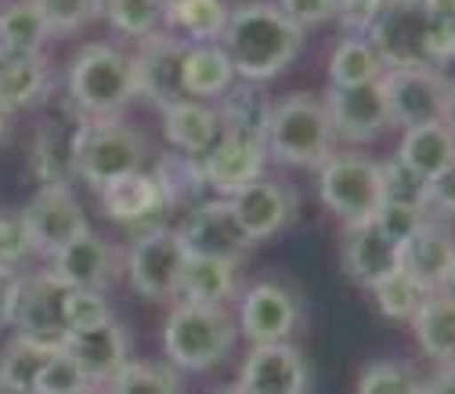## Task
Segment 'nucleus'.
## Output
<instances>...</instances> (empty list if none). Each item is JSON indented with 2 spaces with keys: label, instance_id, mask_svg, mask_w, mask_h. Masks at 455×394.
Here are the masks:
<instances>
[{
  "label": "nucleus",
  "instance_id": "7ed1b4c3",
  "mask_svg": "<svg viewBox=\"0 0 455 394\" xmlns=\"http://www.w3.org/2000/svg\"><path fill=\"white\" fill-rule=\"evenodd\" d=\"M69 98L87 120H116L138 98L134 62L108 44L84 47L69 66Z\"/></svg>",
  "mask_w": 455,
  "mask_h": 394
},
{
  "label": "nucleus",
  "instance_id": "aec40b11",
  "mask_svg": "<svg viewBox=\"0 0 455 394\" xmlns=\"http://www.w3.org/2000/svg\"><path fill=\"white\" fill-rule=\"evenodd\" d=\"M402 268L427 293L448 290V278L455 268V232L448 229V221L427 217L419 224V229L402 243Z\"/></svg>",
  "mask_w": 455,
  "mask_h": 394
},
{
  "label": "nucleus",
  "instance_id": "f3484780",
  "mask_svg": "<svg viewBox=\"0 0 455 394\" xmlns=\"http://www.w3.org/2000/svg\"><path fill=\"white\" fill-rule=\"evenodd\" d=\"M307 362L293 344H257L239 369L243 394H307Z\"/></svg>",
  "mask_w": 455,
  "mask_h": 394
},
{
  "label": "nucleus",
  "instance_id": "1a4fd4ad",
  "mask_svg": "<svg viewBox=\"0 0 455 394\" xmlns=\"http://www.w3.org/2000/svg\"><path fill=\"white\" fill-rule=\"evenodd\" d=\"M379 84L390 105L394 127L412 131V127L444 124L451 80L441 69H387Z\"/></svg>",
  "mask_w": 455,
  "mask_h": 394
},
{
  "label": "nucleus",
  "instance_id": "6e6552de",
  "mask_svg": "<svg viewBox=\"0 0 455 394\" xmlns=\"http://www.w3.org/2000/svg\"><path fill=\"white\" fill-rule=\"evenodd\" d=\"M188 268V250L178 232L170 229H148L134 239L127 271L131 286L148 301H170L181 293V278Z\"/></svg>",
  "mask_w": 455,
  "mask_h": 394
},
{
  "label": "nucleus",
  "instance_id": "13d9d810",
  "mask_svg": "<svg viewBox=\"0 0 455 394\" xmlns=\"http://www.w3.org/2000/svg\"><path fill=\"white\" fill-rule=\"evenodd\" d=\"M0 138H4V112H0Z\"/></svg>",
  "mask_w": 455,
  "mask_h": 394
},
{
  "label": "nucleus",
  "instance_id": "5fc2aeb1",
  "mask_svg": "<svg viewBox=\"0 0 455 394\" xmlns=\"http://www.w3.org/2000/svg\"><path fill=\"white\" fill-rule=\"evenodd\" d=\"M448 293H455V268H451V278H448Z\"/></svg>",
  "mask_w": 455,
  "mask_h": 394
},
{
  "label": "nucleus",
  "instance_id": "603ef678",
  "mask_svg": "<svg viewBox=\"0 0 455 394\" xmlns=\"http://www.w3.org/2000/svg\"><path fill=\"white\" fill-rule=\"evenodd\" d=\"M444 124L455 134V80H451V91H448V117H444Z\"/></svg>",
  "mask_w": 455,
  "mask_h": 394
},
{
  "label": "nucleus",
  "instance_id": "39448f33",
  "mask_svg": "<svg viewBox=\"0 0 455 394\" xmlns=\"http://www.w3.org/2000/svg\"><path fill=\"white\" fill-rule=\"evenodd\" d=\"M145 156V138L120 120H87L73 131V174L94 189L141 171Z\"/></svg>",
  "mask_w": 455,
  "mask_h": 394
},
{
  "label": "nucleus",
  "instance_id": "a211bd4d",
  "mask_svg": "<svg viewBox=\"0 0 455 394\" xmlns=\"http://www.w3.org/2000/svg\"><path fill=\"white\" fill-rule=\"evenodd\" d=\"M339 261H344V271L351 275V283L372 290L376 283H383L390 271L402 268V246H397V243L379 229L376 217H369V221L347 224Z\"/></svg>",
  "mask_w": 455,
  "mask_h": 394
},
{
  "label": "nucleus",
  "instance_id": "c03bdc74",
  "mask_svg": "<svg viewBox=\"0 0 455 394\" xmlns=\"http://www.w3.org/2000/svg\"><path fill=\"white\" fill-rule=\"evenodd\" d=\"M105 318H112L108 304H105V293H94V290H73L69 293V301H66V329L69 333L91 329Z\"/></svg>",
  "mask_w": 455,
  "mask_h": 394
},
{
  "label": "nucleus",
  "instance_id": "bb28decb",
  "mask_svg": "<svg viewBox=\"0 0 455 394\" xmlns=\"http://www.w3.org/2000/svg\"><path fill=\"white\" fill-rule=\"evenodd\" d=\"M397 159H402L416 178H423L430 185L434 178H441L448 171V166H455V134L448 131V124L412 127L402 138Z\"/></svg>",
  "mask_w": 455,
  "mask_h": 394
},
{
  "label": "nucleus",
  "instance_id": "4468645a",
  "mask_svg": "<svg viewBox=\"0 0 455 394\" xmlns=\"http://www.w3.org/2000/svg\"><path fill=\"white\" fill-rule=\"evenodd\" d=\"M267 149L257 134H220L213 149L203 156V174L206 189H213L220 199H232L250 181L264 178Z\"/></svg>",
  "mask_w": 455,
  "mask_h": 394
},
{
  "label": "nucleus",
  "instance_id": "2eb2a0df",
  "mask_svg": "<svg viewBox=\"0 0 455 394\" xmlns=\"http://www.w3.org/2000/svg\"><path fill=\"white\" fill-rule=\"evenodd\" d=\"M325 109H329V120H332V134L339 141H351V145L376 141L387 127H394L383 84H365V87H351V91L329 87Z\"/></svg>",
  "mask_w": 455,
  "mask_h": 394
},
{
  "label": "nucleus",
  "instance_id": "4be33fe9",
  "mask_svg": "<svg viewBox=\"0 0 455 394\" xmlns=\"http://www.w3.org/2000/svg\"><path fill=\"white\" fill-rule=\"evenodd\" d=\"M51 271L59 275L69 290L105 293L108 283L120 271V261H116V250H112V243L98 239L94 232H84L80 239H73L69 246H62L59 253L51 257Z\"/></svg>",
  "mask_w": 455,
  "mask_h": 394
},
{
  "label": "nucleus",
  "instance_id": "49530a36",
  "mask_svg": "<svg viewBox=\"0 0 455 394\" xmlns=\"http://www.w3.org/2000/svg\"><path fill=\"white\" fill-rule=\"evenodd\" d=\"M278 12L297 29H315L336 19V0H278Z\"/></svg>",
  "mask_w": 455,
  "mask_h": 394
},
{
  "label": "nucleus",
  "instance_id": "6e6d98bb",
  "mask_svg": "<svg viewBox=\"0 0 455 394\" xmlns=\"http://www.w3.org/2000/svg\"><path fill=\"white\" fill-rule=\"evenodd\" d=\"M76 394H101L98 387H84V390H76Z\"/></svg>",
  "mask_w": 455,
  "mask_h": 394
},
{
  "label": "nucleus",
  "instance_id": "8fccbe9b",
  "mask_svg": "<svg viewBox=\"0 0 455 394\" xmlns=\"http://www.w3.org/2000/svg\"><path fill=\"white\" fill-rule=\"evenodd\" d=\"M19 293H22V275L15 268H0V326L15 318Z\"/></svg>",
  "mask_w": 455,
  "mask_h": 394
},
{
  "label": "nucleus",
  "instance_id": "412c9836",
  "mask_svg": "<svg viewBox=\"0 0 455 394\" xmlns=\"http://www.w3.org/2000/svg\"><path fill=\"white\" fill-rule=\"evenodd\" d=\"M228 203H232L235 217L243 221V229L250 232L253 243L278 236L297 213V192L278 178H257L246 189H239Z\"/></svg>",
  "mask_w": 455,
  "mask_h": 394
},
{
  "label": "nucleus",
  "instance_id": "c9c22d12",
  "mask_svg": "<svg viewBox=\"0 0 455 394\" xmlns=\"http://www.w3.org/2000/svg\"><path fill=\"white\" fill-rule=\"evenodd\" d=\"M108 394H181V380L170 366L127 362L108 383Z\"/></svg>",
  "mask_w": 455,
  "mask_h": 394
},
{
  "label": "nucleus",
  "instance_id": "9d476101",
  "mask_svg": "<svg viewBox=\"0 0 455 394\" xmlns=\"http://www.w3.org/2000/svg\"><path fill=\"white\" fill-rule=\"evenodd\" d=\"M178 236L188 257H206V261H224V264H239L253 250L250 232L243 229V221L235 217L228 199L196 203Z\"/></svg>",
  "mask_w": 455,
  "mask_h": 394
},
{
  "label": "nucleus",
  "instance_id": "393cba45",
  "mask_svg": "<svg viewBox=\"0 0 455 394\" xmlns=\"http://www.w3.org/2000/svg\"><path fill=\"white\" fill-rule=\"evenodd\" d=\"M47 87L44 54L0 47V112H15L33 105Z\"/></svg>",
  "mask_w": 455,
  "mask_h": 394
},
{
  "label": "nucleus",
  "instance_id": "473e14b6",
  "mask_svg": "<svg viewBox=\"0 0 455 394\" xmlns=\"http://www.w3.org/2000/svg\"><path fill=\"white\" fill-rule=\"evenodd\" d=\"M156 185L163 192V206H181V203H196V196L206 189V174H203V159L185 156V152H166L156 166Z\"/></svg>",
  "mask_w": 455,
  "mask_h": 394
},
{
  "label": "nucleus",
  "instance_id": "a19ab883",
  "mask_svg": "<svg viewBox=\"0 0 455 394\" xmlns=\"http://www.w3.org/2000/svg\"><path fill=\"white\" fill-rule=\"evenodd\" d=\"M47 33H76L101 15V0H33Z\"/></svg>",
  "mask_w": 455,
  "mask_h": 394
},
{
  "label": "nucleus",
  "instance_id": "cd10ccee",
  "mask_svg": "<svg viewBox=\"0 0 455 394\" xmlns=\"http://www.w3.org/2000/svg\"><path fill=\"white\" fill-rule=\"evenodd\" d=\"M239 264L224 261H206V257H188L185 278H181V297L188 304H206V308H224V301H232L239 290L235 278Z\"/></svg>",
  "mask_w": 455,
  "mask_h": 394
},
{
  "label": "nucleus",
  "instance_id": "a878e982",
  "mask_svg": "<svg viewBox=\"0 0 455 394\" xmlns=\"http://www.w3.org/2000/svg\"><path fill=\"white\" fill-rule=\"evenodd\" d=\"M98 199H101L105 217L120 221V224H134V221H145L163 210V192H159L156 178L145 171H134V174H124L116 181L101 185Z\"/></svg>",
  "mask_w": 455,
  "mask_h": 394
},
{
  "label": "nucleus",
  "instance_id": "4c0bfd02",
  "mask_svg": "<svg viewBox=\"0 0 455 394\" xmlns=\"http://www.w3.org/2000/svg\"><path fill=\"white\" fill-rule=\"evenodd\" d=\"M166 0H101V12L124 36H148L163 22Z\"/></svg>",
  "mask_w": 455,
  "mask_h": 394
},
{
  "label": "nucleus",
  "instance_id": "f704fd0d",
  "mask_svg": "<svg viewBox=\"0 0 455 394\" xmlns=\"http://www.w3.org/2000/svg\"><path fill=\"white\" fill-rule=\"evenodd\" d=\"M44 40H47V26H44V15L36 12L33 0H15V4L0 12V47L40 54Z\"/></svg>",
  "mask_w": 455,
  "mask_h": 394
},
{
  "label": "nucleus",
  "instance_id": "f257e3e1",
  "mask_svg": "<svg viewBox=\"0 0 455 394\" xmlns=\"http://www.w3.org/2000/svg\"><path fill=\"white\" fill-rule=\"evenodd\" d=\"M224 51L246 84H264L297 62L304 51V29H297L271 0H250L228 12Z\"/></svg>",
  "mask_w": 455,
  "mask_h": 394
},
{
  "label": "nucleus",
  "instance_id": "37998d69",
  "mask_svg": "<svg viewBox=\"0 0 455 394\" xmlns=\"http://www.w3.org/2000/svg\"><path fill=\"white\" fill-rule=\"evenodd\" d=\"M33 253V239L26 229L22 210H0V268H19Z\"/></svg>",
  "mask_w": 455,
  "mask_h": 394
},
{
  "label": "nucleus",
  "instance_id": "4d7b16f0",
  "mask_svg": "<svg viewBox=\"0 0 455 394\" xmlns=\"http://www.w3.org/2000/svg\"><path fill=\"white\" fill-rule=\"evenodd\" d=\"M217 394H243L239 387H228V390H217Z\"/></svg>",
  "mask_w": 455,
  "mask_h": 394
},
{
  "label": "nucleus",
  "instance_id": "2f4dec72",
  "mask_svg": "<svg viewBox=\"0 0 455 394\" xmlns=\"http://www.w3.org/2000/svg\"><path fill=\"white\" fill-rule=\"evenodd\" d=\"M59 351L51 344H36L29 336H15V341L0 355V390L4 394H33L36 380L47 366V358Z\"/></svg>",
  "mask_w": 455,
  "mask_h": 394
},
{
  "label": "nucleus",
  "instance_id": "3c124183",
  "mask_svg": "<svg viewBox=\"0 0 455 394\" xmlns=\"http://www.w3.org/2000/svg\"><path fill=\"white\" fill-rule=\"evenodd\" d=\"M423 394H455V366H444L423 383Z\"/></svg>",
  "mask_w": 455,
  "mask_h": 394
},
{
  "label": "nucleus",
  "instance_id": "72a5a7b5",
  "mask_svg": "<svg viewBox=\"0 0 455 394\" xmlns=\"http://www.w3.org/2000/svg\"><path fill=\"white\" fill-rule=\"evenodd\" d=\"M33 166L40 174V185H69V174H73V131L44 127L36 134Z\"/></svg>",
  "mask_w": 455,
  "mask_h": 394
},
{
  "label": "nucleus",
  "instance_id": "a18cd8bd",
  "mask_svg": "<svg viewBox=\"0 0 455 394\" xmlns=\"http://www.w3.org/2000/svg\"><path fill=\"white\" fill-rule=\"evenodd\" d=\"M430 213L427 210H416V206H402V203H383L379 206V213H376V221H379V229L397 243V246H402L416 229H419V224L427 221Z\"/></svg>",
  "mask_w": 455,
  "mask_h": 394
},
{
  "label": "nucleus",
  "instance_id": "ddd939ff",
  "mask_svg": "<svg viewBox=\"0 0 455 394\" xmlns=\"http://www.w3.org/2000/svg\"><path fill=\"white\" fill-rule=\"evenodd\" d=\"M69 286L62 283L54 271H40L22 278V293L15 304V329L19 336H29L36 344H51L62 348L66 344V301H69Z\"/></svg>",
  "mask_w": 455,
  "mask_h": 394
},
{
  "label": "nucleus",
  "instance_id": "7c9ffc66",
  "mask_svg": "<svg viewBox=\"0 0 455 394\" xmlns=\"http://www.w3.org/2000/svg\"><path fill=\"white\" fill-rule=\"evenodd\" d=\"M163 22L174 26L188 44H213L228 29V4L224 0H166Z\"/></svg>",
  "mask_w": 455,
  "mask_h": 394
},
{
  "label": "nucleus",
  "instance_id": "5701e85b",
  "mask_svg": "<svg viewBox=\"0 0 455 394\" xmlns=\"http://www.w3.org/2000/svg\"><path fill=\"white\" fill-rule=\"evenodd\" d=\"M163 112V127H166V138L178 152L185 156H196L203 159L213 141L220 138V120H217V109L196 101V98H185L178 105H166L159 109Z\"/></svg>",
  "mask_w": 455,
  "mask_h": 394
},
{
  "label": "nucleus",
  "instance_id": "423d86ee",
  "mask_svg": "<svg viewBox=\"0 0 455 394\" xmlns=\"http://www.w3.org/2000/svg\"><path fill=\"white\" fill-rule=\"evenodd\" d=\"M318 196L344 224H358V221L376 217L383 206L379 163H372L358 152L329 156L318 166Z\"/></svg>",
  "mask_w": 455,
  "mask_h": 394
},
{
  "label": "nucleus",
  "instance_id": "de8ad7c7",
  "mask_svg": "<svg viewBox=\"0 0 455 394\" xmlns=\"http://www.w3.org/2000/svg\"><path fill=\"white\" fill-rule=\"evenodd\" d=\"M427 210L430 213H441V221L444 217H455V166H448L441 178H434L427 185Z\"/></svg>",
  "mask_w": 455,
  "mask_h": 394
},
{
  "label": "nucleus",
  "instance_id": "6ab92c4d",
  "mask_svg": "<svg viewBox=\"0 0 455 394\" xmlns=\"http://www.w3.org/2000/svg\"><path fill=\"white\" fill-rule=\"evenodd\" d=\"M66 355L80 366V373L87 376V383H112L127 362H131V341L116 318H105L91 329H76L66 336Z\"/></svg>",
  "mask_w": 455,
  "mask_h": 394
},
{
  "label": "nucleus",
  "instance_id": "09e8293b",
  "mask_svg": "<svg viewBox=\"0 0 455 394\" xmlns=\"http://www.w3.org/2000/svg\"><path fill=\"white\" fill-rule=\"evenodd\" d=\"M430 66L441 69L448 62H455V22H430Z\"/></svg>",
  "mask_w": 455,
  "mask_h": 394
},
{
  "label": "nucleus",
  "instance_id": "ea45409f",
  "mask_svg": "<svg viewBox=\"0 0 455 394\" xmlns=\"http://www.w3.org/2000/svg\"><path fill=\"white\" fill-rule=\"evenodd\" d=\"M379 181H383V203H402V206L427 210V181L416 178L397 156H390L387 163H379Z\"/></svg>",
  "mask_w": 455,
  "mask_h": 394
},
{
  "label": "nucleus",
  "instance_id": "c85d7f7f",
  "mask_svg": "<svg viewBox=\"0 0 455 394\" xmlns=\"http://www.w3.org/2000/svg\"><path fill=\"white\" fill-rule=\"evenodd\" d=\"M235 69L228 51L217 44H192L185 59V91L188 98H220L232 91Z\"/></svg>",
  "mask_w": 455,
  "mask_h": 394
},
{
  "label": "nucleus",
  "instance_id": "b1692460",
  "mask_svg": "<svg viewBox=\"0 0 455 394\" xmlns=\"http://www.w3.org/2000/svg\"><path fill=\"white\" fill-rule=\"evenodd\" d=\"M412 333L423 355L455 366V293L448 290L427 293L419 311L412 315Z\"/></svg>",
  "mask_w": 455,
  "mask_h": 394
},
{
  "label": "nucleus",
  "instance_id": "e433bc0d",
  "mask_svg": "<svg viewBox=\"0 0 455 394\" xmlns=\"http://www.w3.org/2000/svg\"><path fill=\"white\" fill-rule=\"evenodd\" d=\"M372 297H376L379 315L402 322V318H412V315L419 311L427 290L416 283V278H412L405 268H397V271H390V275L383 278V283L372 286Z\"/></svg>",
  "mask_w": 455,
  "mask_h": 394
},
{
  "label": "nucleus",
  "instance_id": "f03ea898",
  "mask_svg": "<svg viewBox=\"0 0 455 394\" xmlns=\"http://www.w3.org/2000/svg\"><path fill=\"white\" fill-rule=\"evenodd\" d=\"M332 120L322 98L286 94L267 105L264 117V149L278 163L290 166H322L332 156Z\"/></svg>",
  "mask_w": 455,
  "mask_h": 394
},
{
  "label": "nucleus",
  "instance_id": "0eeeda50",
  "mask_svg": "<svg viewBox=\"0 0 455 394\" xmlns=\"http://www.w3.org/2000/svg\"><path fill=\"white\" fill-rule=\"evenodd\" d=\"M365 40L387 69H434L430 66V19L419 0H383Z\"/></svg>",
  "mask_w": 455,
  "mask_h": 394
},
{
  "label": "nucleus",
  "instance_id": "79ce46f5",
  "mask_svg": "<svg viewBox=\"0 0 455 394\" xmlns=\"http://www.w3.org/2000/svg\"><path fill=\"white\" fill-rule=\"evenodd\" d=\"M84 387H91L87 376H84L80 366L66 355V348H59V351L47 358V366H44V373H40L33 394H76V390H84Z\"/></svg>",
  "mask_w": 455,
  "mask_h": 394
},
{
  "label": "nucleus",
  "instance_id": "20e7f679",
  "mask_svg": "<svg viewBox=\"0 0 455 394\" xmlns=\"http://www.w3.org/2000/svg\"><path fill=\"white\" fill-rule=\"evenodd\" d=\"M235 318L224 308H206V304H178L170 311L163 326V351L178 369L203 373L217 362L235 344Z\"/></svg>",
  "mask_w": 455,
  "mask_h": 394
},
{
  "label": "nucleus",
  "instance_id": "c756f323",
  "mask_svg": "<svg viewBox=\"0 0 455 394\" xmlns=\"http://www.w3.org/2000/svg\"><path fill=\"white\" fill-rule=\"evenodd\" d=\"M383 73H387V66L379 62V54L372 51V44L365 36L339 40L336 51H332V59H329V87H339V91L379 84Z\"/></svg>",
  "mask_w": 455,
  "mask_h": 394
},
{
  "label": "nucleus",
  "instance_id": "58836bf2",
  "mask_svg": "<svg viewBox=\"0 0 455 394\" xmlns=\"http://www.w3.org/2000/svg\"><path fill=\"white\" fill-rule=\"evenodd\" d=\"M358 394H423V380L405 362H372L358 380Z\"/></svg>",
  "mask_w": 455,
  "mask_h": 394
},
{
  "label": "nucleus",
  "instance_id": "f8f14e48",
  "mask_svg": "<svg viewBox=\"0 0 455 394\" xmlns=\"http://www.w3.org/2000/svg\"><path fill=\"white\" fill-rule=\"evenodd\" d=\"M192 44L178 40L170 33H148L141 36V47L134 54V76H138V94L152 98L156 109L178 105L188 98L185 91V59Z\"/></svg>",
  "mask_w": 455,
  "mask_h": 394
},
{
  "label": "nucleus",
  "instance_id": "dca6fc26",
  "mask_svg": "<svg viewBox=\"0 0 455 394\" xmlns=\"http://www.w3.org/2000/svg\"><path fill=\"white\" fill-rule=\"evenodd\" d=\"M300 301L282 283H257L243 293L239 329L257 344H286V336L300 326Z\"/></svg>",
  "mask_w": 455,
  "mask_h": 394
},
{
  "label": "nucleus",
  "instance_id": "9b49d317",
  "mask_svg": "<svg viewBox=\"0 0 455 394\" xmlns=\"http://www.w3.org/2000/svg\"><path fill=\"white\" fill-rule=\"evenodd\" d=\"M22 217H26V229L33 239V253H47V257H54L62 246H69L73 239L91 232L84 206L69 185H40L33 192L29 206L22 210Z\"/></svg>",
  "mask_w": 455,
  "mask_h": 394
},
{
  "label": "nucleus",
  "instance_id": "864d4df0",
  "mask_svg": "<svg viewBox=\"0 0 455 394\" xmlns=\"http://www.w3.org/2000/svg\"><path fill=\"white\" fill-rule=\"evenodd\" d=\"M351 4H358V0H336V12H344V8H351Z\"/></svg>",
  "mask_w": 455,
  "mask_h": 394
}]
</instances>
